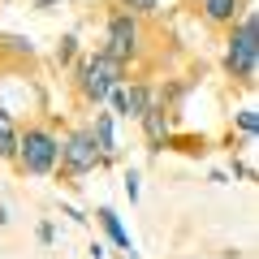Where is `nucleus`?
I'll use <instances>...</instances> for the list:
<instances>
[{"label": "nucleus", "mask_w": 259, "mask_h": 259, "mask_svg": "<svg viewBox=\"0 0 259 259\" xmlns=\"http://www.w3.org/2000/svg\"><path fill=\"white\" fill-rule=\"evenodd\" d=\"M13 147H18V134H13V121H9V112L0 108V156H13Z\"/></svg>", "instance_id": "11"}, {"label": "nucleus", "mask_w": 259, "mask_h": 259, "mask_svg": "<svg viewBox=\"0 0 259 259\" xmlns=\"http://www.w3.org/2000/svg\"><path fill=\"white\" fill-rule=\"evenodd\" d=\"M100 225H104V233H108V238L117 242L121 250H130V255H134V246H130V233H125V225H121V216L112 212V207H100Z\"/></svg>", "instance_id": "10"}, {"label": "nucleus", "mask_w": 259, "mask_h": 259, "mask_svg": "<svg viewBox=\"0 0 259 259\" xmlns=\"http://www.w3.org/2000/svg\"><path fill=\"white\" fill-rule=\"evenodd\" d=\"M91 139H95V147H100V156H112V151H117V134H112V112H100V117H95Z\"/></svg>", "instance_id": "9"}, {"label": "nucleus", "mask_w": 259, "mask_h": 259, "mask_svg": "<svg viewBox=\"0 0 259 259\" xmlns=\"http://www.w3.org/2000/svg\"><path fill=\"white\" fill-rule=\"evenodd\" d=\"M104 52L117 56V61H130L139 52V22H134V13H112L108 35H104Z\"/></svg>", "instance_id": "5"}, {"label": "nucleus", "mask_w": 259, "mask_h": 259, "mask_svg": "<svg viewBox=\"0 0 259 259\" xmlns=\"http://www.w3.org/2000/svg\"><path fill=\"white\" fill-rule=\"evenodd\" d=\"M238 125H242V134H246V139H255V130H259L255 108H242V112H238Z\"/></svg>", "instance_id": "12"}, {"label": "nucleus", "mask_w": 259, "mask_h": 259, "mask_svg": "<svg viewBox=\"0 0 259 259\" xmlns=\"http://www.w3.org/2000/svg\"><path fill=\"white\" fill-rule=\"evenodd\" d=\"M108 104H112V112H117V117H143V108L151 104V95L143 91V87H134V82H125V78H121V82L108 91Z\"/></svg>", "instance_id": "6"}, {"label": "nucleus", "mask_w": 259, "mask_h": 259, "mask_svg": "<svg viewBox=\"0 0 259 259\" xmlns=\"http://www.w3.org/2000/svg\"><path fill=\"white\" fill-rule=\"evenodd\" d=\"M100 147H95V139L87 134V130H78V134H69V139L61 143V173L65 177H82V173H91L95 164H100Z\"/></svg>", "instance_id": "4"}, {"label": "nucleus", "mask_w": 259, "mask_h": 259, "mask_svg": "<svg viewBox=\"0 0 259 259\" xmlns=\"http://www.w3.org/2000/svg\"><path fill=\"white\" fill-rule=\"evenodd\" d=\"M121 5H125L130 13H156V5H160V0H121Z\"/></svg>", "instance_id": "13"}, {"label": "nucleus", "mask_w": 259, "mask_h": 259, "mask_svg": "<svg viewBox=\"0 0 259 259\" xmlns=\"http://www.w3.org/2000/svg\"><path fill=\"white\" fill-rule=\"evenodd\" d=\"M225 65L233 69V78L242 82H255V69H259V44H255V13H242L238 26H233V39H229V56Z\"/></svg>", "instance_id": "2"}, {"label": "nucleus", "mask_w": 259, "mask_h": 259, "mask_svg": "<svg viewBox=\"0 0 259 259\" xmlns=\"http://www.w3.org/2000/svg\"><path fill=\"white\" fill-rule=\"evenodd\" d=\"M121 78H125V61H117V56H108V52H95L91 61L82 65V95L95 100V104H104L108 91Z\"/></svg>", "instance_id": "3"}, {"label": "nucleus", "mask_w": 259, "mask_h": 259, "mask_svg": "<svg viewBox=\"0 0 259 259\" xmlns=\"http://www.w3.org/2000/svg\"><path fill=\"white\" fill-rule=\"evenodd\" d=\"M125 194H130V199H139V177H134V173H125Z\"/></svg>", "instance_id": "15"}, {"label": "nucleus", "mask_w": 259, "mask_h": 259, "mask_svg": "<svg viewBox=\"0 0 259 259\" xmlns=\"http://www.w3.org/2000/svg\"><path fill=\"white\" fill-rule=\"evenodd\" d=\"M5 48H9V52H26V56H30V39H22V35H9V39H5Z\"/></svg>", "instance_id": "14"}, {"label": "nucleus", "mask_w": 259, "mask_h": 259, "mask_svg": "<svg viewBox=\"0 0 259 259\" xmlns=\"http://www.w3.org/2000/svg\"><path fill=\"white\" fill-rule=\"evenodd\" d=\"M207 22H238L246 13V0H203Z\"/></svg>", "instance_id": "7"}, {"label": "nucleus", "mask_w": 259, "mask_h": 259, "mask_svg": "<svg viewBox=\"0 0 259 259\" xmlns=\"http://www.w3.org/2000/svg\"><path fill=\"white\" fill-rule=\"evenodd\" d=\"M13 156H18V164L26 168V173H35V177H48V173L56 168V160H61V139H56L52 130L35 125V130H26V134L18 139Z\"/></svg>", "instance_id": "1"}, {"label": "nucleus", "mask_w": 259, "mask_h": 259, "mask_svg": "<svg viewBox=\"0 0 259 259\" xmlns=\"http://www.w3.org/2000/svg\"><path fill=\"white\" fill-rule=\"evenodd\" d=\"M35 5H44V9H48V5H61V0H35Z\"/></svg>", "instance_id": "16"}, {"label": "nucleus", "mask_w": 259, "mask_h": 259, "mask_svg": "<svg viewBox=\"0 0 259 259\" xmlns=\"http://www.w3.org/2000/svg\"><path fill=\"white\" fill-rule=\"evenodd\" d=\"M139 121H143V130H147V139H151V143H164V134H168V117H164V108H160V104H147Z\"/></svg>", "instance_id": "8"}]
</instances>
